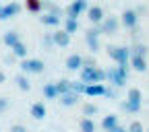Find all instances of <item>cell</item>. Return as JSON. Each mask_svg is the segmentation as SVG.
Wrapping results in <instances>:
<instances>
[{
    "instance_id": "obj_19",
    "label": "cell",
    "mask_w": 149,
    "mask_h": 132,
    "mask_svg": "<svg viewBox=\"0 0 149 132\" xmlns=\"http://www.w3.org/2000/svg\"><path fill=\"white\" fill-rule=\"evenodd\" d=\"M126 101H130V103H137V105H141V101H143L141 89H137V87H130V89H128V93H126Z\"/></svg>"
},
{
    "instance_id": "obj_14",
    "label": "cell",
    "mask_w": 149,
    "mask_h": 132,
    "mask_svg": "<svg viewBox=\"0 0 149 132\" xmlns=\"http://www.w3.org/2000/svg\"><path fill=\"white\" fill-rule=\"evenodd\" d=\"M66 68L68 70H81L83 68V56L81 54H70L68 58H66Z\"/></svg>"
},
{
    "instance_id": "obj_36",
    "label": "cell",
    "mask_w": 149,
    "mask_h": 132,
    "mask_svg": "<svg viewBox=\"0 0 149 132\" xmlns=\"http://www.w3.org/2000/svg\"><path fill=\"white\" fill-rule=\"evenodd\" d=\"M15 60H17V56H15V54H13V52H10V54H6V56H4V62H6V64H13V62H15Z\"/></svg>"
},
{
    "instance_id": "obj_6",
    "label": "cell",
    "mask_w": 149,
    "mask_h": 132,
    "mask_svg": "<svg viewBox=\"0 0 149 132\" xmlns=\"http://www.w3.org/2000/svg\"><path fill=\"white\" fill-rule=\"evenodd\" d=\"M87 8H89L87 0H72V2L66 6V17L77 19V17H81L83 12H87Z\"/></svg>"
},
{
    "instance_id": "obj_39",
    "label": "cell",
    "mask_w": 149,
    "mask_h": 132,
    "mask_svg": "<svg viewBox=\"0 0 149 132\" xmlns=\"http://www.w3.org/2000/svg\"><path fill=\"white\" fill-rule=\"evenodd\" d=\"M2 83H6V72L0 70V85H2Z\"/></svg>"
},
{
    "instance_id": "obj_3",
    "label": "cell",
    "mask_w": 149,
    "mask_h": 132,
    "mask_svg": "<svg viewBox=\"0 0 149 132\" xmlns=\"http://www.w3.org/2000/svg\"><path fill=\"white\" fill-rule=\"evenodd\" d=\"M108 56L114 60L118 66H128L130 68V48H122V46H108Z\"/></svg>"
},
{
    "instance_id": "obj_17",
    "label": "cell",
    "mask_w": 149,
    "mask_h": 132,
    "mask_svg": "<svg viewBox=\"0 0 149 132\" xmlns=\"http://www.w3.org/2000/svg\"><path fill=\"white\" fill-rule=\"evenodd\" d=\"M130 68H135L137 72H145L147 70V62H145V56H130Z\"/></svg>"
},
{
    "instance_id": "obj_29",
    "label": "cell",
    "mask_w": 149,
    "mask_h": 132,
    "mask_svg": "<svg viewBox=\"0 0 149 132\" xmlns=\"http://www.w3.org/2000/svg\"><path fill=\"white\" fill-rule=\"evenodd\" d=\"M95 114H97V105H95V103H85V105H83V116L93 118Z\"/></svg>"
},
{
    "instance_id": "obj_21",
    "label": "cell",
    "mask_w": 149,
    "mask_h": 132,
    "mask_svg": "<svg viewBox=\"0 0 149 132\" xmlns=\"http://www.w3.org/2000/svg\"><path fill=\"white\" fill-rule=\"evenodd\" d=\"M2 41H4V46L10 50L17 41H21V37H19V33H17V31H6V33L2 35Z\"/></svg>"
},
{
    "instance_id": "obj_16",
    "label": "cell",
    "mask_w": 149,
    "mask_h": 132,
    "mask_svg": "<svg viewBox=\"0 0 149 132\" xmlns=\"http://www.w3.org/2000/svg\"><path fill=\"white\" fill-rule=\"evenodd\" d=\"M29 111H31V118H33V120H44L46 114H48V109H46V105H44L42 101H35Z\"/></svg>"
},
{
    "instance_id": "obj_28",
    "label": "cell",
    "mask_w": 149,
    "mask_h": 132,
    "mask_svg": "<svg viewBox=\"0 0 149 132\" xmlns=\"http://www.w3.org/2000/svg\"><path fill=\"white\" fill-rule=\"evenodd\" d=\"M120 107L126 111V114H137V111L141 109V105H137V103H130V101H126V99L120 103Z\"/></svg>"
},
{
    "instance_id": "obj_11",
    "label": "cell",
    "mask_w": 149,
    "mask_h": 132,
    "mask_svg": "<svg viewBox=\"0 0 149 132\" xmlns=\"http://www.w3.org/2000/svg\"><path fill=\"white\" fill-rule=\"evenodd\" d=\"M87 97H104L106 95V87L104 83H93V85H85V93Z\"/></svg>"
},
{
    "instance_id": "obj_5",
    "label": "cell",
    "mask_w": 149,
    "mask_h": 132,
    "mask_svg": "<svg viewBox=\"0 0 149 132\" xmlns=\"http://www.w3.org/2000/svg\"><path fill=\"white\" fill-rule=\"evenodd\" d=\"M100 27V31L102 33H108V35H114L118 29H120V19L118 17H114V15H108L104 21L97 25Z\"/></svg>"
},
{
    "instance_id": "obj_15",
    "label": "cell",
    "mask_w": 149,
    "mask_h": 132,
    "mask_svg": "<svg viewBox=\"0 0 149 132\" xmlns=\"http://www.w3.org/2000/svg\"><path fill=\"white\" fill-rule=\"evenodd\" d=\"M79 93H72V91H68V93H64V95H60L58 97V103L60 105H64V107H72L74 103H77L79 101Z\"/></svg>"
},
{
    "instance_id": "obj_9",
    "label": "cell",
    "mask_w": 149,
    "mask_h": 132,
    "mask_svg": "<svg viewBox=\"0 0 149 132\" xmlns=\"http://www.w3.org/2000/svg\"><path fill=\"white\" fill-rule=\"evenodd\" d=\"M21 12V4L19 2H8V4H2V10H0V21H6V19H13Z\"/></svg>"
},
{
    "instance_id": "obj_18",
    "label": "cell",
    "mask_w": 149,
    "mask_h": 132,
    "mask_svg": "<svg viewBox=\"0 0 149 132\" xmlns=\"http://www.w3.org/2000/svg\"><path fill=\"white\" fill-rule=\"evenodd\" d=\"M116 126H118V116L108 114V116H104V118H102V128H104L106 132H110L112 128H116Z\"/></svg>"
},
{
    "instance_id": "obj_41",
    "label": "cell",
    "mask_w": 149,
    "mask_h": 132,
    "mask_svg": "<svg viewBox=\"0 0 149 132\" xmlns=\"http://www.w3.org/2000/svg\"><path fill=\"white\" fill-rule=\"evenodd\" d=\"M145 132H149V130H145Z\"/></svg>"
},
{
    "instance_id": "obj_24",
    "label": "cell",
    "mask_w": 149,
    "mask_h": 132,
    "mask_svg": "<svg viewBox=\"0 0 149 132\" xmlns=\"http://www.w3.org/2000/svg\"><path fill=\"white\" fill-rule=\"evenodd\" d=\"M10 50H13V54L17 56V58H21V60L27 58V46H25V41H17Z\"/></svg>"
},
{
    "instance_id": "obj_4",
    "label": "cell",
    "mask_w": 149,
    "mask_h": 132,
    "mask_svg": "<svg viewBox=\"0 0 149 132\" xmlns=\"http://www.w3.org/2000/svg\"><path fill=\"white\" fill-rule=\"evenodd\" d=\"M19 68H21L23 74H42L46 64L42 60H37V58H23L21 64H19Z\"/></svg>"
},
{
    "instance_id": "obj_27",
    "label": "cell",
    "mask_w": 149,
    "mask_h": 132,
    "mask_svg": "<svg viewBox=\"0 0 149 132\" xmlns=\"http://www.w3.org/2000/svg\"><path fill=\"white\" fill-rule=\"evenodd\" d=\"M56 89H58V97H60V95H64V93H68V91H70V81H68V79L58 81V83H56Z\"/></svg>"
},
{
    "instance_id": "obj_38",
    "label": "cell",
    "mask_w": 149,
    "mask_h": 132,
    "mask_svg": "<svg viewBox=\"0 0 149 132\" xmlns=\"http://www.w3.org/2000/svg\"><path fill=\"white\" fill-rule=\"evenodd\" d=\"M110 132H126V128H124V126H120V124H118V126H116V128H112V130H110Z\"/></svg>"
},
{
    "instance_id": "obj_37",
    "label": "cell",
    "mask_w": 149,
    "mask_h": 132,
    "mask_svg": "<svg viewBox=\"0 0 149 132\" xmlns=\"http://www.w3.org/2000/svg\"><path fill=\"white\" fill-rule=\"evenodd\" d=\"M104 97H116V91L114 89H106V95Z\"/></svg>"
},
{
    "instance_id": "obj_34",
    "label": "cell",
    "mask_w": 149,
    "mask_h": 132,
    "mask_svg": "<svg viewBox=\"0 0 149 132\" xmlns=\"http://www.w3.org/2000/svg\"><path fill=\"white\" fill-rule=\"evenodd\" d=\"M8 132H27V128H25L23 124H13Z\"/></svg>"
},
{
    "instance_id": "obj_31",
    "label": "cell",
    "mask_w": 149,
    "mask_h": 132,
    "mask_svg": "<svg viewBox=\"0 0 149 132\" xmlns=\"http://www.w3.org/2000/svg\"><path fill=\"white\" fill-rule=\"evenodd\" d=\"M145 54H147V48L143 44H137V46L130 48V56H145Z\"/></svg>"
},
{
    "instance_id": "obj_32",
    "label": "cell",
    "mask_w": 149,
    "mask_h": 132,
    "mask_svg": "<svg viewBox=\"0 0 149 132\" xmlns=\"http://www.w3.org/2000/svg\"><path fill=\"white\" fill-rule=\"evenodd\" d=\"M126 132H145V128H143V124H141L139 120H135V122H130V124H128Z\"/></svg>"
},
{
    "instance_id": "obj_2",
    "label": "cell",
    "mask_w": 149,
    "mask_h": 132,
    "mask_svg": "<svg viewBox=\"0 0 149 132\" xmlns=\"http://www.w3.org/2000/svg\"><path fill=\"white\" fill-rule=\"evenodd\" d=\"M106 81H110L114 87H124L128 81V66H114L106 70Z\"/></svg>"
},
{
    "instance_id": "obj_20",
    "label": "cell",
    "mask_w": 149,
    "mask_h": 132,
    "mask_svg": "<svg viewBox=\"0 0 149 132\" xmlns=\"http://www.w3.org/2000/svg\"><path fill=\"white\" fill-rule=\"evenodd\" d=\"M95 122H93V118H87V116H83L81 118V122H79V130L81 132H95Z\"/></svg>"
},
{
    "instance_id": "obj_33",
    "label": "cell",
    "mask_w": 149,
    "mask_h": 132,
    "mask_svg": "<svg viewBox=\"0 0 149 132\" xmlns=\"http://www.w3.org/2000/svg\"><path fill=\"white\" fill-rule=\"evenodd\" d=\"M42 44H44V48H48V50H50V48L54 46V39H52V33H46V35H44V39H42Z\"/></svg>"
},
{
    "instance_id": "obj_1",
    "label": "cell",
    "mask_w": 149,
    "mask_h": 132,
    "mask_svg": "<svg viewBox=\"0 0 149 132\" xmlns=\"http://www.w3.org/2000/svg\"><path fill=\"white\" fill-rule=\"evenodd\" d=\"M85 85H93V83H104L106 81V70H102L100 66H83L81 68V79Z\"/></svg>"
},
{
    "instance_id": "obj_35",
    "label": "cell",
    "mask_w": 149,
    "mask_h": 132,
    "mask_svg": "<svg viewBox=\"0 0 149 132\" xmlns=\"http://www.w3.org/2000/svg\"><path fill=\"white\" fill-rule=\"evenodd\" d=\"M6 107H8V99L6 97H0V114L6 111Z\"/></svg>"
},
{
    "instance_id": "obj_12",
    "label": "cell",
    "mask_w": 149,
    "mask_h": 132,
    "mask_svg": "<svg viewBox=\"0 0 149 132\" xmlns=\"http://www.w3.org/2000/svg\"><path fill=\"white\" fill-rule=\"evenodd\" d=\"M40 23H42V25H46V27H58V25L62 23V19H60V15L44 12V15L40 17Z\"/></svg>"
},
{
    "instance_id": "obj_13",
    "label": "cell",
    "mask_w": 149,
    "mask_h": 132,
    "mask_svg": "<svg viewBox=\"0 0 149 132\" xmlns=\"http://www.w3.org/2000/svg\"><path fill=\"white\" fill-rule=\"evenodd\" d=\"M52 39H54V46H58V48H66L70 44V35L64 31V29H58L56 33H52Z\"/></svg>"
},
{
    "instance_id": "obj_25",
    "label": "cell",
    "mask_w": 149,
    "mask_h": 132,
    "mask_svg": "<svg viewBox=\"0 0 149 132\" xmlns=\"http://www.w3.org/2000/svg\"><path fill=\"white\" fill-rule=\"evenodd\" d=\"M68 35H72L74 31H79V21H77V19H70V17H66L64 19V27H62Z\"/></svg>"
},
{
    "instance_id": "obj_30",
    "label": "cell",
    "mask_w": 149,
    "mask_h": 132,
    "mask_svg": "<svg viewBox=\"0 0 149 132\" xmlns=\"http://www.w3.org/2000/svg\"><path fill=\"white\" fill-rule=\"evenodd\" d=\"M70 91L83 95V93H85V83H83V81H70Z\"/></svg>"
},
{
    "instance_id": "obj_23",
    "label": "cell",
    "mask_w": 149,
    "mask_h": 132,
    "mask_svg": "<svg viewBox=\"0 0 149 132\" xmlns=\"http://www.w3.org/2000/svg\"><path fill=\"white\" fill-rule=\"evenodd\" d=\"M15 83H17V87H19V89H21V91H25V93L31 89V83H29V79H27V74H23V72L15 77Z\"/></svg>"
},
{
    "instance_id": "obj_22",
    "label": "cell",
    "mask_w": 149,
    "mask_h": 132,
    "mask_svg": "<svg viewBox=\"0 0 149 132\" xmlns=\"http://www.w3.org/2000/svg\"><path fill=\"white\" fill-rule=\"evenodd\" d=\"M42 93H44V97H46V99H58V89H56V83H48V85H44Z\"/></svg>"
},
{
    "instance_id": "obj_8",
    "label": "cell",
    "mask_w": 149,
    "mask_h": 132,
    "mask_svg": "<svg viewBox=\"0 0 149 132\" xmlns=\"http://www.w3.org/2000/svg\"><path fill=\"white\" fill-rule=\"evenodd\" d=\"M120 23L126 27V29H137V23H139V12L133 10V8H128L122 12V19H120Z\"/></svg>"
},
{
    "instance_id": "obj_26",
    "label": "cell",
    "mask_w": 149,
    "mask_h": 132,
    "mask_svg": "<svg viewBox=\"0 0 149 132\" xmlns=\"http://www.w3.org/2000/svg\"><path fill=\"white\" fill-rule=\"evenodd\" d=\"M25 8L29 12H40L44 8V2L42 0H25Z\"/></svg>"
},
{
    "instance_id": "obj_10",
    "label": "cell",
    "mask_w": 149,
    "mask_h": 132,
    "mask_svg": "<svg viewBox=\"0 0 149 132\" xmlns=\"http://www.w3.org/2000/svg\"><path fill=\"white\" fill-rule=\"evenodd\" d=\"M87 19H89L93 25H100L104 19H106V12H104V8H102V6L93 4V6H89V8H87Z\"/></svg>"
},
{
    "instance_id": "obj_7",
    "label": "cell",
    "mask_w": 149,
    "mask_h": 132,
    "mask_svg": "<svg viewBox=\"0 0 149 132\" xmlns=\"http://www.w3.org/2000/svg\"><path fill=\"white\" fill-rule=\"evenodd\" d=\"M100 35H102L100 27H93V29H89L85 33V41H87L91 52H100Z\"/></svg>"
},
{
    "instance_id": "obj_40",
    "label": "cell",
    "mask_w": 149,
    "mask_h": 132,
    "mask_svg": "<svg viewBox=\"0 0 149 132\" xmlns=\"http://www.w3.org/2000/svg\"><path fill=\"white\" fill-rule=\"evenodd\" d=\"M0 10H2V4H0Z\"/></svg>"
}]
</instances>
